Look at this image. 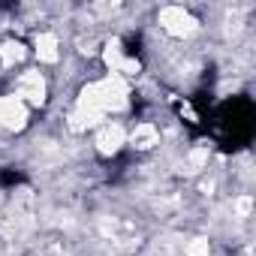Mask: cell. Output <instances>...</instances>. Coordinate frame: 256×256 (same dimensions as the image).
<instances>
[{
    "label": "cell",
    "instance_id": "cell-1",
    "mask_svg": "<svg viewBox=\"0 0 256 256\" xmlns=\"http://www.w3.org/2000/svg\"><path fill=\"white\" fill-rule=\"evenodd\" d=\"M154 24L169 42H190L193 36L202 34V18L190 6H160L154 12Z\"/></svg>",
    "mask_w": 256,
    "mask_h": 256
},
{
    "label": "cell",
    "instance_id": "cell-2",
    "mask_svg": "<svg viewBox=\"0 0 256 256\" xmlns=\"http://www.w3.org/2000/svg\"><path fill=\"white\" fill-rule=\"evenodd\" d=\"M10 94L18 96L30 112H36V108L48 106V100H52L54 90H52V78H48L46 70H40V66H24V70H18V72L12 76Z\"/></svg>",
    "mask_w": 256,
    "mask_h": 256
},
{
    "label": "cell",
    "instance_id": "cell-3",
    "mask_svg": "<svg viewBox=\"0 0 256 256\" xmlns=\"http://www.w3.org/2000/svg\"><path fill=\"white\" fill-rule=\"evenodd\" d=\"M88 151L100 160H114L126 151V120H106L90 130V145Z\"/></svg>",
    "mask_w": 256,
    "mask_h": 256
},
{
    "label": "cell",
    "instance_id": "cell-4",
    "mask_svg": "<svg viewBox=\"0 0 256 256\" xmlns=\"http://www.w3.org/2000/svg\"><path fill=\"white\" fill-rule=\"evenodd\" d=\"M30 118L34 112L18 100L12 96L10 90L0 94V136H22L30 130Z\"/></svg>",
    "mask_w": 256,
    "mask_h": 256
},
{
    "label": "cell",
    "instance_id": "cell-5",
    "mask_svg": "<svg viewBox=\"0 0 256 256\" xmlns=\"http://www.w3.org/2000/svg\"><path fill=\"white\" fill-rule=\"evenodd\" d=\"M163 145V130L157 120H136L126 124V148L136 154H151Z\"/></svg>",
    "mask_w": 256,
    "mask_h": 256
}]
</instances>
